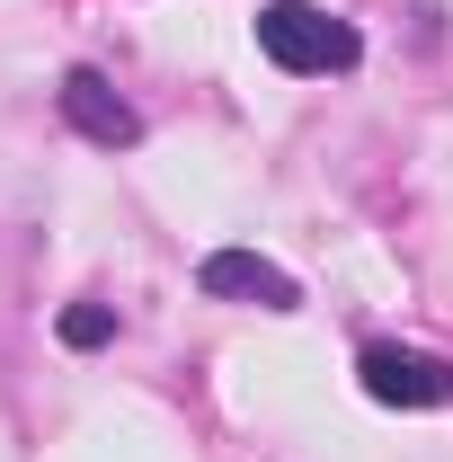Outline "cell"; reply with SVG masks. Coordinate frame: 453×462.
<instances>
[{
    "mask_svg": "<svg viewBox=\"0 0 453 462\" xmlns=\"http://www.w3.org/2000/svg\"><path fill=\"white\" fill-rule=\"evenodd\" d=\"M356 374H365V392H374L383 409H453V365L427 356V346L374 338L365 356H356Z\"/></svg>",
    "mask_w": 453,
    "mask_h": 462,
    "instance_id": "7a4b0ae2",
    "label": "cell"
},
{
    "mask_svg": "<svg viewBox=\"0 0 453 462\" xmlns=\"http://www.w3.org/2000/svg\"><path fill=\"white\" fill-rule=\"evenodd\" d=\"M196 285L214 293V302H258V311H302V285L284 276L276 258H258V249H214V258L196 267Z\"/></svg>",
    "mask_w": 453,
    "mask_h": 462,
    "instance_id": "277c9868",
    "label": "cell"
},
{
    "mask_svg": "<svg viewBox=\"0 0 453 462\" xmlns=\"http://www.w3.org/2000/svg\"><path fill=\"white\" fill-rule=\"evenodd\" d=\"M258 54L276 71H293V80H311V71H356L365 36L347 18H329L320 0H267L258 9Z\"/></svg>",
    "mask_w": 453,
    "mask_h": 462,
    "instance_id": "6da1fadb",
    "label": "cell"
},
{
    "mask_svg": "<svg viewBox=\"0 0 453 462\" xmlns=\"http://www.w3.org/2000/svg\"><path fill=\"white\" fill-rule=\"evenodd\" d=\"M107 338H116L107 302H71V311H62V346H107Z\"/></svg>",
    "mask_w": 453,
    "mask_h": 462,
    "instance_id": "5b68a950",
    "label": "cell"
},
{
    "mask_svg": "<svg viewBox=\"0 0 453 462\" xmlns=\"http://www.w3.org/2000/svg\"><path fill=\"white\" fill-rule=\"evenodd\" d=\"M54 98H62V125H71L80 143H98V152H125V143H143V116H134V107H125V98L107 89V71L71 62Z\"/></svg>",
    "mask_w": 453,
    "mask_h": 462,
    "instance_id": "3957f363",
    "label": "cell"
}]
</instances>
